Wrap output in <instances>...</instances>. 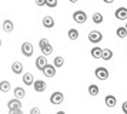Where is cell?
Returning a JSON list of instances; mask_svg holds the SVG:
<instances>
[{
    "mask_svg": "<svg viewBox=\"0 0 127 114\" xmlns=\"http://www.w3.org/2000/svg\"><path fill=\"white\" fill-rule=\"evenodd\" d=\"M39 47H40V50H41V56H44V57H49L53 53V46L47 39H40Z\"/></svg>",
    "mask_w": 127,
    "mask_h": 114,
    "instance_id": "6da1fadb",
    "label": "cell"
},
{
    "mask_svg": "<svg viewBox=\"0 0 127 114\" xmlns=\"http://www.w3.org/2000/svg\"><path fill=\"white\" fill-rule=\"evenodd\" d=\"M73 20H74L77 24H84V23L87 22V14H86V11H83V10H76L74 13H73Z\"/></svg>",
    "mask_w": 127,
    "mask_h": 114,
    "instance_id": "7a4b0ae2",
    "label": "cell"
},
{
    "mask_svg": "<svg viewBox=\"0 0 127 114\" xmlns=\"http://www.w3.org/2000/svg\"><path fill=\"white\" fill-rule=\"evenodd\" d=\"M103 40V34L100 33L98 30H92L90 33H89V41L93 43V44H97Z\"/></svg>",
    "mask_w": 127,
    "mask_h": 114,
    "instance_id": "3957f363",
    "label": "cell"
},
{
    "mask_svg": "<svg viewBox=\"0 0 127 114\" xmlns=\"http://www.w3.org/2000/svg\"><path fill=\"white\" fill-rule=\"evenodd\" d=\"M22 53H23L24 57H32L33 53H34V49H33V44L30 41H24L22 44Z\"/></svg>",
    "mask_w": 127,
    "mask_h": 114,
    "instance_id": "277c9868",
    "label": "cell"
},
{
    "mask_svg": "<svg viewBox=\"0 0 127 114\" xmlns=\"http://www.w3.org/2000/svg\"><path fill=\"white\" fill-rule=\"evenodd\" d=\"M64 100V94L62 91H54L52 96H50V103L54 104V106H57V104H62Z\"/></svg>",
    "mask_w": 127,
    "mask_h": 114,
    "instance_id": "5b68a950",
    "label": "cell"
},
{
    "mask_svg": "<svg viewBox=\"0 0 127 114\" xmlns=\"http://www.w3.org/2000/svg\"><path fill=\"white\" fill-rule=\"evenodd\" d=\"M94 76L97 77L98 80H107L109 79V70L106 67H97L96 70H94Z\"/></svg>",
    "mask_w": 127,
    "mask_h": 114,
    "instance_id": "8992f818",
    "label": "cell"
},
{
    "mask_svg": "<svg viewBox=\"0 0 127 114\" xmlns=\"http://www.w3.org/2000/svg\"><path fill=\"white\" fill-rule=\"evenodd\" d=\"M33 87H34V91L37 93H43V91H46V81H43V80H34V83H33Z\"/></svg>",
    "mask_w": 127,
    "mask_h": 114,
    "instance_id": "52a82bcc",
    "label": "cell"
},
{
    "mask_svg": "<svg viewBox=\"0 0 127 114\" xmlns=\"http://www.w3.org/2000/svg\"><path fill=\"white\" fill-rule=\"evenodd\" d=\"M114 16L119 20H127V7H119V9H116Z\"/></svg>",
    "mask_w": 127,
    "mask_h": 114,
    "instance_id": "ba28073f",
    "label": "cell"
},
{
    "mask_svg": "<svg viewBox=\"0 0 127 114\" xmlns=\"http://www.w3.org/2000/svg\"><path fill=\"white\" fill-rule=\"evenodd\" d=\"M104 104H106L109 108L116 107V104H117V98H116V96H113V94L106 96V97H104Z\"/></svg>",
    "mask_w": 127,
    "mask_h": 114,
    "instance_id": "9c48e42d",
    "label": "cell"
},
{
    "mask_svg": "<svg viewBox=\"0 0 127 114\" xmlns=\"http://www.w3.org/2000/svg\"><path fill=\"white\" fill-rule=\"evenodd\" d=\"M56 70H57V68L54 67L53 64H47L46 67L43 68V74H44L46 77H54V76H56Z\"/></svg>",
    "mask_w": 127,
    "mask_h": 114,
    "instance_id": "30bf717a",
    "label": "cell"
},
{
    "mask_svg": "<svg viewBox=\"0 0 127 114\" xmlns=\"http://www.w3.org/2000/svg\"><path fill=\"white\" fill-rule=\"evenodd\" d=\"M7 107H9V110H22V103L17 98H12L7 103Z\"/></svg>",
    "mask_w": 127,
    "mask_h": 114,
    "instance_id": "8fae6325",
    "label": "cell"
},
{
    "mask_svg": "<svg viewBox=\"0 0 127 114\" xmlns=\"http://www.w3.org/2000/svg\"><path fill=\"white\" fill-rule=\"evenodd\" d=\"M47 64H49V63H47V57L40 56V57L36 58V67L39 68V70H41V71H43V68L46 67Z\"/></svg>",
    "mask_w": 127,
    "mask_h": 114,
    "instance_id": "7c38bea8",
    "label": "cell"
},
{
    "mask_svg": "<svg viewBox=\"0 0 127 114\" xmlns=\"http://www.w3.org/2000/svg\"><path fill=\"white\" fill-rule=\"evenodd\" d=\"M41 23H43V26H44L46 28H53L54 27V19H53L52 16H44L43 20H41Z\"/></svg>",
    "mask_w": 127,
    "mask_h": 114,
    "instance_id": "4fadbf2b",
    "label": "cell"
},
{
    "mask_svg": "<svg viewBox=\"0 0 127 114\" xmlns=\"http://www.w3.org/2000/svg\"><path fill=\"white\" fill-rule=\"evenodd\" d=\"M12 71L14 74H23V64H22V61H13Z\"/></svg>",
    "mask_w": 127,
    "mask_h": 114,
    "instance_id": "5bb4252c",
    "label": "cell"
},
{
    "mask_svg": "<svg viewBox=\"0 0 127 114\" xmlns=\"http://www.w3.org/2000/svg\"><path fill=\"white\" fill-rule=\"evenodd\" d=\"M22 80H23L24 86H33V83H34V77L32 73H24Z\"/></svg>",
    "mask_w": 127,
    "mask_h": 114,
    "instance_id": "9a60e30c",
    "label": "cell"
},
{
    "mask_svg": "<svg viewBox=\"0 0 127 114\" xmlns=\"http://www.w3.org/2000/svg\"><path fill=\"white\" fill-rule=\"evenodd\" d=\"M13 30H14V24H13L12 20H4V22H3V31L12 33Z\"/></svg>",
    "mask_w": 127,
    "mask_h": 114,
    "instance_id": "2e32d148",
    "label": "cell"
},
{
    "mask_svg": "<svg viewBox=\"0 0 127 114\" xmlns=\"http://www.w3.org/2000/svg\"><path fill=\"white\" fill-rule=\"evenodd\" d=\"M13 93H14V96H16V98H17V100H20V98H24V97H26V90H24L23 87H14Z\"/></svg>",
    "mask_w": 127,
    "mask_h": 114,
    "instance_id": "e0dca14e",
    "label": "cell"
},
{
    "mask_svg": "<svg viewBox=\"0 0 127 114\" xmlns=\"http://www.w3.org/2000/svg\"><path fill=\"white\" fill-rule=\"evenodd\" d=\"M101 53H103V49H101V47H98V46L93 47L92 51H90V54H92L93 58H101Z\"/></svg>",
    "mask_w": 127,
    "mask_h": 114,
    "instance_id": "ac0fdd59",
    "label": "cell"
},
{
    "mask_svg": "<svg viewBox=\"0 0 127 114\" xmlns=\"http://www.w3.org/2000/svg\"><path fill=\"white\" fill-rule=\"evenodd\" d=\"M111 57H113V51L110 50V49H103L101 58H103V60H106V61H109V60H111Z\"/></svg>",
    "mask_w": 127,
    "mask_h": 114,
    "instance_id": "d6986e66",
    "label": "cell"
},
{
    "mask_svg": "<svg viewBox=\"0 0 127 114\" xmlns=\"http://www.w3.org/2000/svg\"><path fill=\"white\" fill-rule=\"evenodd\" d=\"M67 36H69L70 40H77L80 34H79V30L77 28H70L69 31H67Z\"/></svg>",
    "mask_w": 127,
    "mask_h": 114,
    "instance_id": "ffe728a7",
    "label": "cell"
},
{
    "mask_svg": "<svg viewBox=\"0 0 127 114\" xmlns=\"http://www.w3.org/2000/svg\"><path fill=\"white\" fill-rule=\"evenodd\" d=\"M63 64H64V57H62V56L54 57V61H53V66H54L56 68L63 67Z\"/></svg>",
    "mask_w": 127,
    "mask_h": 114,
    "instance_id": "44dd1931",
    "label": "cell"
},
{
    "mask_svg": "<svg viewBox=\"0 0 127 114\" xmlns=\"http://www.w3.org/2000/svg\"><path fill=\"white\" fill-rule=\"evenodd\" d=\"M98 93H100V88H98L97 84H90L89 86V94H90V96H97Z\"/></svg>",
    "mask_w": 127,
    "mask_h": 114,
    "instance_id": "7402d4cb",
    "label": "cell"
},
{
    "mask_svg": "<svg viewBox=\"0 0 127 114\" xmlns=\"http://www.w3.org/2000/svg\"><path fill=\"white\" fill-rule=\"evenodd\" d=\"M10 87H12V86H10L9 81H4V80H3V81L0 83V91H1V93H9V91H10Z\"/></svg>",
    "mask_w": 127,
    "mask_h": 114,
    "instance_id": "603a6c76",
    "label": "cell"
},
{
    "mask_svg": "<svg viewBox=\"0 0 127 114\" xmlns=\"http://www.w3.org/2000/svg\"><path fill=\"white\" fill-rule=\"evenodd\" d=\"M116 34H117V37H119V39H126V37H127V30L124 27H117Z\"/></svg>",
    "mask_w": 127,
    "mask_h": 114,
    "instance_id": "cb8c5ba5",
    "label": "cell"
},
{
    "mask_svg": "<svg viewBox=\"0 0 127 114\" xmlns=\"http://www.w3.org/2000/svg\"><path fill=\"white\" fill-rule=\"evenodd\" d=\"M104 20V17L101 13H94L93 14V23H96V24H101Z\"/></svg>",
    "mask_w": 127,
    "mask_h": 114,
    "instance_id": "d4e9b609",
    "label": "cell"
},
{
    "mask_svg": "<svg viewBox=\"0 0 127 114\" xmlns=\"http://www.w3.org/2000/svg\"><path fill=\"white\" fill-rule=\"evenodd\" d=\"M46 6L47 7H56L57 6V0H46Z\"/></svg>",
    "mask_w": 127,
    "mask_h": 114,
    "instance_id": "484cf974",
    "label": "cell"
},
{
    "mask_svg": "<svg viewBox=\"0 0 127 114\" xmlns=\"http://www.w3.org/2000/svg\"><path fill=\"white\" fill-rule=\"evenodd\" d=\"M41 111H40V108L39 107H32L30 108V114H40Z\"/></svg>",
    "mask_w": 127,
    "mask_h": 114,
    "instance_id": "4316f807",
    "label": "cell"
},
{
    "mask_svg": "<svg viewBox=\"0 0 127 114\" xmlns=\"http://www.w3.org/2000/svg\"><path fill=\"white\" fill-rule=\"evenodd\" d=\"M9 114H23L22 110H9Z\"/></svg>",
    "mask_w": 127,
    "mask_h": 114,
    "instance_id": "83f0119b",
    "label": "cell"
},
{
    "mask_svg": "<svg viewBox=\"0 0 127 114\" xmlns=\"http://www.w3.org/2000/svg\"><path fill=\"white\" fill-rule=\"evenodd\" d=\"M121 110H123V113L127 114V101L123 103V106H121Z\"/></svg>",
    "mask_w": 127,
    "mask_h": 114,
    "instance_id": "f1b7e54d",
    "label": "cell"
},
{
    "mask_svg": "<svg viewBox=\"0 0 127 114\" xmlns=\"http://www.w3.org/2000/svg\"><path fill=\"white\" fill-rule=\"evenodd\" d=\"M36 4L37 6H46V1H44V0H36Z\"/></svg>",
    "mask_w": 127,
    "mask_h": 114,
    "instance_id": "f546056e",
    "label": "cell"
},
{
    "mask_svg": "<svg viewBox=\"0 0 127 114\" xmlns=\"http://www.w3.org/2000/svg\"><path fill=\"white\" fill-rule=\"evenodd\" d=\"M56 114H66V113H64V111H57Z\"/></svg>",
    "mask_w": 127,
    "mask_h": 114,
    "instance_id": "4dcf8cb0",
    "label": "cell"
},
{
    "mask_svg": "<svg viewBox=\"0 0 127 114\" xmlns=\"http://www.w3.org/2000/svg\"><path fill=\"white\" fill-rule=\"evenodd\" d=\"M124 28H126V30H127V23H126V26H124Z\"/></svg>",
    "mask_w": 127,
    "mask_h": 114,
    "instance_id": "1f68e13d",
    "label": "cell"
},
{
    "mask_svg": "<svg viewBox=\"0 0 127 114\" xmlns=\"http://www.w3.org/2000/svg\"><path fill=\"white\" fill-rule=\"evenodd\" d=\"M0 47H1V39H0Z\"/></svg>",
    "mask_w": 127,
    "mask_h": 114,
    "instance_id": "d6a6232c",
    "label": "cell"
},
{
    "mask_svg": "<svg viewBox=\"0 0 127 114\" xmlns=\"http://www.w3.org/2000/svg\"><path fill=\"white\" fill-rule=\"evenodd\" d=\"M0 83H1V80H0Z\"/></svg>",
    "mask_w": 127,
    "mask_h": 114,
    "instance_id": "836d02e7",
    "label": "cell"
}]
</instances>
